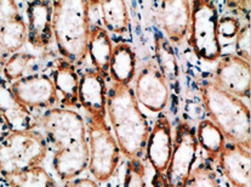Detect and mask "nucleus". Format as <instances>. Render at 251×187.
Here are the masks:
<instances>
[{"instance_id": "1", "label": "nucleus", "mask_w": 251, "mask_h": 187, "mask_svg": "<svg viewBox=\"0 0 251 187\" xmlns=\"http://www.w3.org/2000/svg\"><path fill=\"white\" fill-rule=\"evenodd\" d=\"M38 128L53 148L52 166L61 180L78 178L88 169L86 123L78 112L65 107L48 109L38 116Z\"/></svg>"}, {"instance_id": "2", "label": "nucleus", "mask_w": 251, "mask_h": 187, "mask_svg": "<svg viewBox=\"0 0 251 187\" xmlns=\"http://www.w3.org/2000/svg\"><path fill=\"white\" fill-rule=\"evenodd\" d=\"M107 114L120 153L127 160L142 157L151 128L131 86L112 83L107 93Z\"/></svg>"}, {"instance_id": "3", "label": "nucleus", "mask_w": 251, "mask_h": 187, "mask_svg": "<svg viewBox=\"0 0 251 187\" xmlns=\"http://www.w3.org/2000/svg\"><path fill=\"white\" fill-rule=\"evenodd\" d=\"M198 90L209 119L222 132L228 142L250 151V111L242 99L220 88L211 74H201Z\"/></svg>"}, {"instance_id": "4", "label": "nucleus", "mask_w": 251, "mask_h": 187, "mask_svg": "<svg viewBox=\"0 0 251 187\" xmlns=\"http://www.w3.org/2000/svg\"><path fill=\"white\" fill-rule=\"evenodd\" d=\"M91 1L58 0L52 1V33L61 57L83 65L88 57L91 29Z\"/></svg>"}, {"instance_id": "5", "label": "nucleus", "mask_w": 251, "mask_h": 187, "mask_svg": "<svg viewBox=\"0 0 251 187\" xmlns=\"http://www.w3.org/2000/svg\"><path fill=\"white\" fill-rule=\"evenodd\" d=\"M48 152V142L38 129L11 132L0 142V175L6 178L42 165Z\"/></svg>"}, {"instance_id": "6", "label": "nucleus", "mask_w": 251, "mask_h": 187, "mask_svg": "<svg viewBox=\"0 0 251 187\" xmlns=\"http://www.w3.org/2000/svg\"><path fill=\"white\" fill-rule=\"evenodd\" d=\"M219 11L214 1H191V22L188 44L197 57L206 62L217 61L222 55V47L217 33Z\"/></svg>"}, {"instance_id": "7", "label": "nucleus", "mask_w": 251, "mask_h": 187, "mask_svg": "<svg viewBox=\"0 0 251 187\" xmlns=\"http://www.w3.org/2000/svg\"><path fill=\"white\" fill-rule=\"evenodd\" d=\"M89 143L88 169L99 183L113 178L120 160V150L106 119L88 117L86 120Z\"/></svg>"}, {"instance_id": "8", "label": "nucleus", "mask_w": 251, "mask_h": 187, "mask_svg": "<svg viewBox=\"0 0 251 187\" xmlns=\"http://www.w3.org/2000/svg\"><path fill=\"white\" fill-rule=\"evenodd\" d=\"M198 148L196 129L184 120L178 123L175 129L173 152L165 170L169 187H187Z\"/></svg>"}, {"instance_id": "9", "label": "nucleus", "mask_w": 251, "mask_h": 187, "mask_svg": "<svg viewBox=\"0 0 251 187\" xmlns=\"http://www.w3.org/2000/svg\"><path fill=\"white\" fill-rule=\"evenodd\" d=\"M15 99L30 112L60 107L61 100L50 76L35 73L10 84Z\"/></svg>"}, {"instance_id": "10", "label": "nucleus", "mask_w": 251, "mask_h": 187, "mask_svg": "<svg viewBox=\"0 0 251 187\" xmlns=\"http://www.w3.org/2000/svg\"><path fill=\"white\" fill-rule=\"evenodd\" d=\"M132 90L138 105L153 113H159L168 106L170 90L153 60L147 61L138 72Z\"/></svg>"}, {"instance_id": "11", "label": "nucleus", "mask_w": 251, "mask_h": 187, "mask_svg": "<svg viewBox=\"0 0 251 187\" xmlns=\"http://www.w3.org/2000/svg\"><path fill=\"white\" fill-rule=\"evenodd\" d=\"M215 83L238 99H249L251 84L250 63L234 53L221 55L212 74Z\"/></svg>"}, {"instance_id": "12", "label": "nucleus", "mask_w": 251, "mask_h": 187, "mask_svg": "<svg viewBox=\"0 0 251 187\" xmlns=\"http://www.w3.org/2000/svg\"><path fill=\"white\" fill-rule=\"evenodd\" d=\"M25 12L27 43L38 50H46L53 40L52 1H27Z\"/></svg>"}, {"instance_id": "13", "label": "nucleus", "mask_w": 251, "mask_h": 187, "mask_svg": "<svg viewBox=\"0 0 251 187\" xmlns=\"http://www.w3.org/2000/svg\"><path fill=\"white\" fill-rule=\"evenodd\" d=\"M173 125L165 114H160L151 129L145 150L146 157L154 169V173L165 174L173 152Z\"/></svg>"}, {"instance_id": "14", "label": "nucleus", "mask_w": 251, "mask_h": 187, "mask_svg": "<svg viewBox=\"0 0 251 187\" xmlns=\"http://www.w3.org/2000/svg\"><path fill=\"white\" fill-rule=\"evenodd\" d=\"M107 80L94 68L80 74L78 100L88 117L107 118Z\"/></svg>"}, {"instance_id": "15", "label": "nucleus", "mask_w": 251, "mask_h": 187, "mask_svg": "<svg viewBox=\"0 0 251 187\" xmlns=\"http://www.w3.org/2000/svg\"><path fill=\"white\" fill-rule=\"evenodd\" d=\"M159 20L166 39L171 44H180L188 34L191 22V1L165 0L160 1Z\"/></svg>"}, {"instance_id": "16", "label": "nucleus", "mask_w": 251, "mask_h": 187, "mask_svg": "<svg viewBox=\"0 0 251 187\" xmlns=\"http://www.w3.org/2000/svg\"><path fill=\"white\" fill-rule=\"evenodd\" d=\"M225 178L233 187H250V151L227 142L216 160Z\"/></svg>"}, {"instance_id": "17", "label": "nucleus", "mask_w": 251, "mask_h": 187, "mask_svg": "<svg viewBox=\"0 0 251 187\" xmlns=\"http://www.w3.org/2000/svg\"><path fill=\"white\" fill-rule=\"evenodd\" d=\"M50 78L60 96L61 105L65 108H78L79 81L80 74L76 71V66L65 58H56L51 70Z\"/></svg>"}, {"instance_id": "18", "label": "nucleus", "mask_w": 251, "mask_h": 187, "mask_svg": "<svg viewBox=\"0 0 251 187\" xmlns=\"http://www.w3.org/2000/svg\"><path fill=\"white\" fill-rule=\"evenodd\" d=\"M0 113L10 125L11 132L38 129V116L20 104L10 90V84L0 78Z\"/></svg>"}, {"instance_id": "19", "label": "nucleus", "mask_w": 251, "mask_h": 187, "mask_svg": "<svg viewBox=\"0 0 251 187\" xmlns=\"http://www.w3.org/2000/svg\"><path fill=\"white\" fill-rule=\"evenodd\" d=\"M154 39L155 65L163 76L169 90L178 93L180 91V65L173 44L166 39L163 32L155 30Z\"/></svg>"}, {"instance_id": "20", "label": "nucleus", "mask_w": 251, "mask_h": 187, "mask_svg": "<svg viewBox=\"0 0 251 187\" xmlns=\"http://www.w3.org/2000/svg\"><path fill=\"white\" fill-rule=\"evenodd\" d=\"M112 45L111 35L103 27L99 25L91 26L89 37L88 55L92 63V68L99 72L106 80L109 79V62H111Z\"/></svg>"}, {"instance_id": "21", "label": "nucleus", "mask_w": 251, "mask_h": 187, "mask_svg": "<svg viewBox=\"0 0 251 187\" xmlns=\"http://www.w3.org/2000/svg\"><path fill=\"white\" fill-rule=\"evenodd\" d=\"M136 74V53L126 42H119L113 47L109 62V79L112 83L130 85Z\"/></svg>"}, {"instance_id": "22", "label": "nucleus", "mask_w": 251, "mask_h": 187, "mask_svg": "<svg viewBox=\"0 0 251 187\" xmlns=\"http://www.w3.org/2000/svg\"><path fill=\"white\" fill-rule=\"evenodd\" d=\"M103 28L108 34L125 35L130 32V16L127 5L122 0L99 1Z\"/></svg>"}, {"instance_id": "23", "label": "nucleus", "mask_w": 251, "mask_h": 187, "mask_svg": "<svg viewBox=\"0 0 251 187\" xmlns=\"http://www.w3.org/2000/svg\"><path fill=\"white\" fill-rule=\"evenodd\" d=\"M27 25L21 14H16L0 25V50L7 56L19 53L27 43Z\"/></svg>"}, {"instance_id": "24", "label": "nucleus", "mask_w": 251, "mask_h": 187, "mask_svg": "<svg viewBox=\"0 0 251 187\" xmlns=\"http://www.w3.org/2000/svg\"><path fill=\"white\" fill-rule=\"evenodd\" d=\"M40 61L37 55L27 53V51H19L7 57L2 68V78L9 84L32 76V74L40 73Z\"/></svg>"}, {"instance_id": "25", "label": "nucleus", "mask_w": 251, "mask_h": 187, "mask_svg": "<svg viewBox=\"0 0 251 187\" xmlns=\"http://www.w3.org/2000/svg\"><path fill=\"white\" fill-rule=\"evenodd\" d=\"M196 136L198 146H201V150L206 153L207 160L216 162L217 157L227 143L226 137L224 136L221 130L207 118L199 122L196 129Z\"/></svg>"}, {"instance_id": "26", "label": "nucleus", "mask_w": 251, "mask_h": 187, "mask_svg": "<svg viewBox=\"0 0 251 187\" xmlns=\"http://www.w3.org/2000/svg\"><path fill=\"white\" fill-rule=\"evenodd\" d=\"M10 187H57L55 179L42 165L4 178Z\"/></svg>"}, {"instance_id": "27", "label": "nucleus", "mask_w": 251, "mask_h": 187, "mask_svg": "<svg viewBox=\"0 0 251 187\" xmlns=\"http://www.w3.org/2000/svg\"><path fill=\"white\" fill-rule=\"evenodd\" d=\"M187 187H220L216 170L209 160H201L192 170Z\"/></svg>"}, {"instance_id": "28", "label": "nucleus", "mask_w": 251, "mask_h": 187, "mask_svg": "<svg viewBox=\"0 0 251 187\" xmlns=\"http://www.w3.org/2000/svg\"><path fill=\"white\" fill-rule=\"evenodd\" d=\"M145 178L146 168L141 158L129 160L125 169L123 187H147Z\"/></svg>"}, {"instance_id": "29", "label": "nucleus", "mask_w": 251, "mask_h": 187, "mask_svg": "<svg viewBox=\"0 0 251 187\" xmlns=\"http://www.w3.org/2000/svg\"><path fill=\"white\" fill-rule=\"evenodd\" d=\"M250 24H245L242 26L240 30L235 37V56L243 58L244 61L250 63Z\"/></svg>"}, {"instance_id": "30", "label": "nucleus", "mask_w": 251, "mask_h": 187, "mask_svg": "<svg viewBox=\"0 0 251 187\" xmlns=\"http://www.w3.org/2000/svg\"><path fill=\"white\" fill-rule=\"evenodd\" d=\"M242 26L243 25H240L239 20L235 16H224L221 20H219L217 33L225 39H233V38L237 37Z\"/></svg>"}, {"instance_id": "31", "label": "nucleus", "mask_w": 251, "mask_h": 187, "mask_svg": "<svg viewBox=\"0 0 251 187\" xmlns=\"http://www.w3.org/2000/svg\"><path fill=\"white\" fill-rule=\"evenodd\" d=\"M16 14H20V6L16 1H0V25Z\"/></svg>"}, {"instance_id": "32", "label": "nucleus", "mask_w": 251, "mask_h": 187, "mask_svg": "<svg viewBox=\"0 0 251 187\" xmlns=\"http://www.w3.org/2000/svg\"><path fill=\"white\" fill-rule=\"evenodd\" d=\"M63 187H100L96 180L91 178H75L65 181Z\"/></svg>"}, {"instance_id": "33", "label": "nucleus", "mask_w": 251, "mask_h": 187, "mask_svg": "<svg viewBox=\"0 0 251 187\" xmlns=\"http://www.w3.org/2000/svg\"><path fill=\"white\" fill-rule=\"evenodd\" d=\"M152 186L153 187H169L168 180L165 178V174L163 173H154L152 178Z\"/></svg>"}, {"instance_id": "34", "label": "nucleus", "mask_w": 251, "mask_h": 187, "mask_svg": "<svg viewBox=\"0 0 251 187\" xmlns=\"http://www.w3.org/2000/svg\"><path fill=\"white\" fill-rule=\"evenodd\" d=\"M11 133V129H10V125L7 124V122L5 120V118L2 117V114L0 113V142L7 136V135Z\"/></svg>"}, {"instance_id": "35", "label": "nucleus", "mask_w": 251, "mask_h": 187, "mask_svg": "<svg viewBox=\"0 0 251 187\" xmlns=\"http://www.w3.org/2000/svg\"><path fill=\"white\" fill-rule=\"evenodd\" d=\"M7 57H9V56L0 50V78H1V76H2V68H4V65H5V62H6Z\"/></svg>"}, {"instance_id": "36", "label": "nucleus", "mask_w": 251, "mask_h": 187, "mask_svg": "<svg viewBox=\"0 0 251 187\" xmlns=\"http://www.w3.org/2000/svg\"><path fill=\"white\" fill-rule=\"evenodd\" d=\"M1 187H10V186H9V184L6 183V180H4V183L1 184Z\"/></svg>"}]
</instances>
